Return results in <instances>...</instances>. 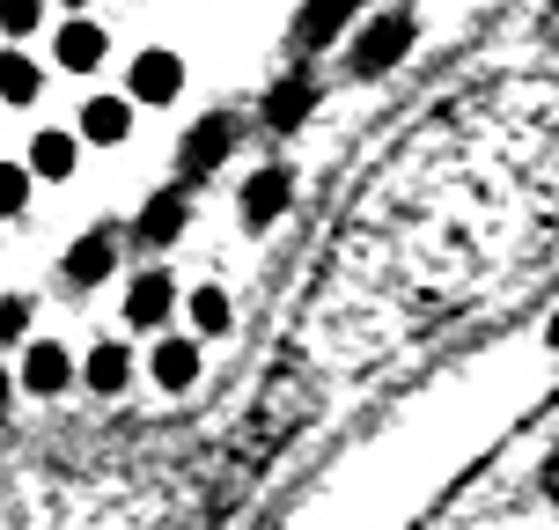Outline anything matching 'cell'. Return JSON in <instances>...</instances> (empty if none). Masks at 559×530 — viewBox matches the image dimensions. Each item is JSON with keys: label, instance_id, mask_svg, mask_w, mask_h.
Returning a JSON list of instances; mask_svg holds the SVG:
<instances>
[{"label": "cell", "instance_id": "1", "mask_svg": "<svg viewBox=\"0 0 559 530\" xmlns=\"http://www.w3.org/2000/svg\"><path fill=\"white\" fill-rule=\"evenodd\" d=\"M405 45H413V8H397V15H383V23L361 30V45H354V74H383V67H397Z\"/></svg>", "mask_w": 559, "mask_h": 530}, {"label": "cell", "instance_id": "2", "mask_svg": "<svg viewBox=\"0 0 559 530\" xmlns=\"http://www.w3.org/2000/svg\"><path fill=\"white\" fill-rule=\"evenodd\" d=\"M177 89H185V59L163 52V45H147V52L133 59V104H155V111H163Z\"/></svg>", "mask_w": 559, "mask_h": 530}, {"label": "cell", "instance_id": "3", "mask_svg": "<svg viewBox=\"0 0 559 530\" xmlns=\"http://www.w3.org/2000/svg\"><path fill=\"white\" fill-rule=\"evenodd\" d=\"M169 303H177V280H169L163 266H147V273L126 287V325H133V332H155L169 317Z\"/></svg>", "mask_w": 559, "mask_h": 530}, {"label": "cell", "instance_id": "4", "mask_svg": "<svg viewBox=\"0 0 559 530\" xmlns=\"http://www.w3.org/2000/svg\"><path fill=\"white\" fill-rule=\"evenodd\" d=\"M287 199H295V177H287V169H258L251 185H243V222L273 228L280 214H287Z\"/></svg>", "mask_w": 559, "mask_h": 530}, {"label": "cell", "instance_id": "5", "mask_svg": "<svg viewBox=\"0 0 559 530\" xmlns=\"http://www.w3.org/2000/svg\"><path fill=\"white\" fill-rule=\"evenodd\" d=\"M52 52H59V67H67V74H96V67H104V52H111V37H104V23H67L52 37Z\"/></svg>", "mask_w": 559, "mask_h": 530}, {"label": "cell", "instance_id": "6", "mask_svg": "<svg viewBox=\"0 0 559 530\" xmlns=\"http://www.w3.org/2000/svg\"><path fill=\"white\" fill-rule=\"evenodd\" d=\"M74 384V362H67V346H52V339H37L23 354V391H37V398H59Z\"/></svg>", "mask_w": 559, "mask_h": 530}, {"label": "cell", "instance_id": "7", "mask_svg": "<svg viewBox=\"0 0 559 530\" xmlns=\"http://www.w3.org/2000/svg\"><path fill=\"white\" fill-rule=\"evenodd\" d=\"M126 133H133V96H88V104H82V140L118 148Z\"/></svg>", "mask_w": 559, "mask_h": 530}, {"label": "cell", "instance_id": "8", "mask_svg": "<svg viewBox=\"0 0 559 530\" xmlns=\"http://www.w3.org/2000/svg\"><path fill=\"white\" fill-rule=\"evenodd\" d=\"M133 236L147 244V251H169V244L185 236V192L147 199V207H140V222H133Z\"/></svg>", "mask_w": 559, "mask_h": 530}, {"label": "cell", "instance_id": "9", "mask_svg": "<svg viewBox=\"0 0 559 530\" xmlns=\"http://www.w3.org/2000/svg\"><path fill=\"white\" fill-rule=\"evenodd\" d=\"M228 140H236V126H228V118H199L192 140H185V155H177V169H185V177H206V169L228 155Z\"/></svg>", "mask_w": 559, "mask_h": 530}, {"label": "cell", "instance_id": "10", "mask_svg": "<svg viewBox=\"0 0 559 530\" xmlns=\"http://www.w3.org/2000/svg\"><path fill=\"white\" fill-rule=\"evenodd\" d=\"M111 266H118V236H111V228H88L82 244L67 251V280H74V287H96Z\"/></svg>", "mask_w": 559, "mask_h": 530}, {"label": "cell", "instance_id": "11", "mask_svg": "<svg viewBox=\"0 0 559 530\" xmlns=\"http://www.w3.org/2000/svg\"><path fill=\"white\" fill-rule=\"evenodd\" d=\"M147 368H155L163 391H192V384H199V346H192V339H155Z\"/></svg>", "mask_w": 559, "mask_h": 530}, {"label": "cell", "instance_id": "12", "mask_svg": "<svg viewBox=\"0 0 559 530\" xmlns=\"http://www.w3.org/2000/svg\"><path fill=\"white\" fill-rule=\"evenodd\" d=\"M82 384H88V391H104V398H118L126 384H133V354L111 346V339H96V354L82 362Z\"/></svg>", "mask_w": 559, "mask_h": 530}, {"label": "cell", "instance_id": "13", "mask_svg": "<svg viewBox=\"0 0 559 530\" xmlns=\"http://www.w3.org/2000/svg\"><path fill=\"white\" fill-rule=\"evenodd\" d=\"M37 89H45V67L29 52H0V104H37Z\"/></svg>", "mask_w": 559, "mask_h": 530}, {"label": "cell", "instance_id": "14", "mask_svg": "<svg viewBox=\"0 0 559 530\" xmlns=\"http://www.w3.org/2000/svg\"><path fill=\"white\" fill-rule=\"evenodd\" d=\"M354 8H361V0H309L302 8V23H295V45H324V37H332L338 23H346V15H354Z\"/></svg>", "mask_w": 559, "mask_h": 530}, {"label": "cell", "instance_id": "15", "mask_svg": "<svg viewBox=\"0 0 559 530\" xmlns=\"http://www.w3.org/2000/svg\"><path fill=\"white\" fill-rule=\"evenodd\" d=\"M29 177H74V133H37L29 140Z\"/></svg>", "mask_w": 559, "mask_h": 530}, {"label": "cell", "instance_id": "16", "mask_svg": "<svg viewBox=\"0 0 559 530\" xmlns=\"http://www.w3.org/2000/svg\"><path fill=\"white\" fill-rule=\"evenodd\" d=\"M192 317H199V332H228V317H236V309H228L222 287H199V295H192Z\"/></svg>", "mask_w": 559, "mask_h": 530}, {"label": "cell", "instance_id": "17", "mask_svg": "<svg viewBox=\"0 0 559 530\" xmlns=\"http://www.w3.org/2000/svg\"><path fill=\"white\" fill-rule=\"evenodd\" d=\"M37 23H45V0H0V30L8 37H29Z\"/></svg>", "mask_w": 559, "mask_h": 530}, {"label": "cell", "instance_id": "18", "mask_svg": "<svg viewBox=\"0 0 559 530\" xmlns=\"http://www.w3.org/2000/svg\"><path fill=\"white\" fill-rule=\"evenodd\" d=\"M23 199H29V169L23 163H0V222L23 214Z\"/></svg>", "mask_w": 559, "mask_h": 530}, {"label": "cell", "instance_id": "19", "mask_svg": "<svg viewBox=\"0 0 559 530\" xmlns=\"http://www.w3.org/2000/svg\"><path fill=\"white\" fill-rule=\"evenodd\" d=\"M23 332H29V303H23V295H8V303H0V346H15Z\"/></svg>", "mask_w": 559, "mask_h": 530}, {"label": "cell", "instance_id": "20", "mask_svg": "<svg viewBox=\"0 0 559 530\" xmlns=\"http://www.w3.org/2000/svg\"><path fill=\"white\" fill-rule=\"evenodd\" d=\"M8 398H15V384H8V368H0V413H8Z\"/></svg>", "mask_w": 559, "mask_h": 530}, {"label": "cell", "instance_id": "21", "mask_svg": "<svg viewBox=\"0 0 559 530\" xmlns=\"http://www.w3.org/2000/svg\"><path fill=\"white\" fill-rule=\"evenodd\" d=\"M545 339H552V346H559V317H552V325H545Z\"/></svg>", "mask_w": 559, "mask_h": 530}, {"label": "cell", "instance_id": "22", "mask_svg": "<svg viewBox=\"0 0 559 530\" xmlns=\"http://www.w3.org/2000/svg\"><path fill=\"white\" fill-rule=\"evenodd\" d=\"M67 8H88V0H67Z\"/></svg>", "mask_w": 559, "mask_h": 530}]
</instances>
